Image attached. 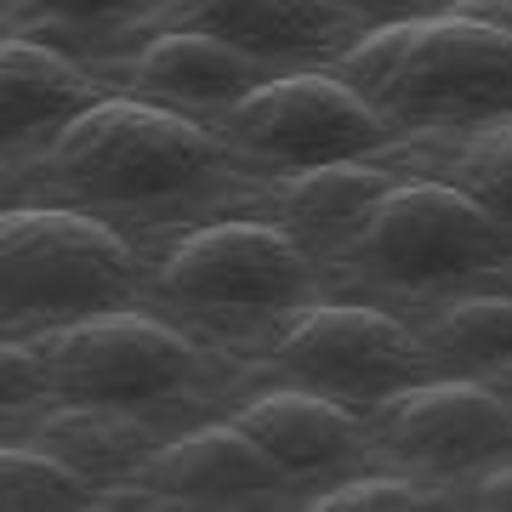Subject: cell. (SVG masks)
Wrapping results in <instances>:
<instances>
[{
  "instance_id": "1",
  "label": "cell",
  "mask_w": 512,
  "mask_h": 512,
  "mask_svg": "<svg viewBox=\"0 0 512 512\" xmlns=\"http://www.w3.org/2000/svg\"><path fill=\"white\" fill-rule=\"evenodd\" d=\"M256 171L183 109L109 92L40 148L6 160V205H74L97 217L222 211Z\"/></svg>"
},
{
  "instance_id": "2",
  "label": "cell",
  "mask_w": 512,
  "mask_h": 512,
  "mask_svg": "<svg viewBox=\"0 0 512 512\" xmlns=\"http://www.w3.org/2000/svg\"><path fill=\"white\" fill-rule=\"evenodd\" d=\"M319 268L325 296H365L404 313L444 291L512 274V228L433 171H399V183L353 222V234L319 256Z\"/></svg>"
},
{
  "instance_id": "3",
  "label": "cell",
  "mask_w": 512,
  "mask_h": 512,
  "mask_svg": "<svg viewBox=\"0 0 512 512\" xmlns=\"http://www.w3.org/2000/svg\"><path fill=\"white\" fill-rule=\"evenodd\" d=\"M330 69L399 137H450L512 120V29L473 12H433L370 29Z\"/></svg>"
},
{
  "instance_id": "4",
  "label": "cell",
  "mask_w": 512,
  "mask_h": 512,
  "mask_svg": "<svg viewBox=\"0 0 512 512\" xmlns=\"http://www.w3.org/2000/svg\"><path fill=\"white\" fill-rule=\"evenodd\" d=\"M154 308L194 319L222 348L251 353L291 308L325 296V268L262 211H205L148 262Z\"/></svg>"
},
{
  "instance_id": "5",
  "label": "cell",
  "mask_w": 512,
  "mask_h": 512,
  "mask_svg": "<svg viewBox=\"0 0 512 512\" xmlns=\"http://www.w3.org/2000/svg\"><path fill=\"white\" fill-rule=\"evenodd\" d=\"M40 365L52 376V399H86V404H120L177 427V410L188 404H234L239 393V353L171 325L165 308H109L92 319H69L29 336ZM183 433V427H177Z\"/></svg>"
},
{
  "instance_id": "6",
  "label": "cell",
  "mask_w": 512,
  "mask_h": 512,
  "mask_svg": "<svg viewBox=\"0 0 512 512\" xmlns=\"http://www.w3.org/2000/svg\"><path fill=\"white\" fill-rule=\"evenodd\" d=\"M148 256L109 217L74 205H6L0 217V330L40 336L109 308H143Z\"/></svg>"
},
{
  "instance_id": "7",
  "label": "cell",
  "mask_w": 512,
  "mask_h": 512,
  "mask_svg": "<svg viewBox=\"0 0 512 512\" xmlns=\"http://www.w3.org/2000/svg\"><path fill=\"white\" fill-rule=\"evenodd\" d=\"M245 359L262 382L313 387L353 410H376L404 387L439 376L416 325L399 308L365 302V296H313L285 313Z\"/></svg>"
},
{
  "instance_id": "8",
  "label": "cell",
  "mask_w": 512,
  "mask_h": 512,
  "mask_svg": "<svg viewBox=\"0 0 512 512\" xmlns=\"http://www.w3.org/2000/svg\"><path fill=\"white\" fill-rule=\"evenodd\" d=\"M205 126L251 165L256 177L279 171H308L330 160H365L404 143L382 114L353 92L336 69H285L262 80L239 103L217 109Z\"/></svg>"
},
{
  "instance_id": "9",
  "label": "cell",
  "mask_w": 512,
  "mask_h": 512,
  "mask_svg": "<svg viewBox=\"0 0 512 512\" xmlns=\"http://www.w3.org/2000/svg\"><path fill=\"white\" fill-rule=\"evenodd\" d=\"M365 421L370 456L444 490L495 456H512V393L484 376H427L365 410Z\"/></svg>"
},
{
  "instance_id": "10",
  "label": "cell",
  "mask_w": 512,
  "mask_h": 512,
  "mask_svg": "<svg viewBox=\"0 0 512 512\" xmlns=\"http://www.w3.org/2000/svg\"><path fill=\"white\" fill-rule=\"evenodd\" d=\"M148 29H194L268 69H330L359 40L336 0H165Z\"/></svg>"
},
{
  "instance_id": "11",
  "label": "cell",
  "mask_w": 512,
  "mask_h": 512,
  "mask_svg": "<svg viewBox=\"0 0 512 512\" xmlns=\"http://www.w3.org/2000/svg\"><path fill=\"white\" fill-rule=\"evenodd\" d=\"M97 74L126 97H148V103L183 109L194 120H211L217 109L239 103L245 92H256L262 80H274L285 69H268L222 40L194 35V29H148V35L103 52Z\"/></svg>"
},
{
  "instance_id": "12",
  "label": "cell",
  "mask_w": 512,
  "mask_h": 512,
  "mask_svg": "<svg viewBox=\"0 0 512 512\" xmlns=\"http://www.w3.org/2000/svg\"><path fill=\"white\" fill-rule=\"evenodd\" d=\"M222 416L234 427H245L296 484L353 473L370 456L365 410H353L342 399H325V393L296 387V382H262L256 376Z\"/></svg>"
},
{
  "instance_id": "13",
  "label": "cell",
  "mask_w": 512,
  "mask_h": 512,
  "mask_svg": "<svg viewBox=\"0 0 512 512\" xmlns=\"http://www.w3.org/2000/svg\"><path fill=\"white\" fill-rule=\"evenodd\" d=\"M143 478L171 495V507H262L296 490V478L228 416L171 433Z\"/></svg>"
},
{
  "instance_id": "14",
  "label": "cell",
  "mask_w": 512,
  "mask_h": 512,
  "mask_svg": "<svg viewBox=\"0 0 512 512\" xmlns=\"http://www.w3.org/2000/svg\"><path fill=\"white\" fill-rule=\"evenodd\" d=\"M97 97H109V80L97 74V63L63 52L52 40L6 35V46H0V143H6V160L57 137Z\"/></svg>"
},
{
  "instance_id": "15",
  "label": "cell",
  "mask_w": 512,
  "mask_h": 512,
  "mask_svg": "<svg viewBox=\"0 0 512 512\" xmlns=\"http://www.w3.org/2000/svg\"><path fill=\"white\" fill-rule=\"evenodd\" d=\"M177 427L143 416V410H120V404H86V399H46L40 410L6 421V439H29L40 450H52L86 473L92 484H114V478H143L165 439Z\"/></svg>"
},
{
  "instance_id": "16",
  "label": "cell",
  "mask_w": 512,
  "mask_h": 512,
  "mask_svg": "<svg viewBox=\"0 0 512 512\" xmlns=\"http://www.w3.org/2000/svg\"><path fill=\"white\" fill-rule=\"evenodd\" d=\"M404 165L387 154H365V160H330L308 165V171H279V177H256V211L285 222L313 256H325L330 245H342L353 234V222L399 183Z\"/></svg>"
},
{
  "instance_id": "17",
  "label": "cell",
  "mask_w": 512,
  "mask_h": 512,
  "mask_svg": "<svg viewBox=\"0 0 512 512\" xmlns=\"http://www.w3.org/2000/svg\"><path fill=\"white\" fill-rule=\"evenodd\" d=\"M404 319L416 325L439 376H484V382L512 376V285L501 279L444 291Z\"/></svg>"
},
{
  "instance_id": "18",
  "label": "cell",
  "mask_w": 512,
  "mask_h": 512,
  "mask_svg": "<svg viewBox=\"0 0 512 512\" xmlns=\"http://www.w3.org/2000/svg\"><path fill=\"white\" fill-rule=\"evenodd\" d=\"M393 165H421L444 183H456L461 194H473L495 222L512 228V120H490V126L473 131H450V137H404V143L387 148Z\"/></svg>"
},
{
  "instance_id": "19",
  "label": "cell",
  "mask_w": 512,
  "mask_h": 512,
  "mask_svg": "<svg viewBox=\"0 0 512 512\" xmlns=\"http://www.w3.org/2000/svg\"><path fill=\"white\" fill-rule=\"evenodd\" d=\"M165 0H0L6 35H35L52 40L63 52H114L131 35H143Z\"/></svg>"
},
{
  "instance_id": "20",
  "label": "cell",
  "mask_w": 512,
  "mask_h": 512,
  "mask_svg": "<svg viewBox=\"0 0 512 512\" xmlns=\"http://www.w3.org/2000/svg\"><path fill=\"white\" fill-rule=\"evenodd\" d=\"M92 501L97 484L74 473L63 456L29 439H6V450H0V507L6 512H74Z\"/></svg>"
},
{
  "instance_id": "21",
  "label": "cell",
  "mask_w": 512,
  "mask_h": 512,
  "mask_svg": "<svg viewBox=\"0 0 512 512\" xmlns=\"http://www.w3.org/2000/svg\"><path fill=\"white\" fill-rule=\"evenodd\" d=\"M308 512H416V507H456L444 484H427L416 473H348V478H330L325 490H308L302 501Z\"/></svg>"
},
{
  "instance_id": "22",
  "label": "cell",
  "mask_w": 512,
  "mask_h": 512,
  "mask_svg": "<svg viewBox=\"0 0 512 512\" xmlns=\"http://www.w3.org/2000/svg\"><path fill=\"white\" fill-rule=\"evenodd\" d=\"M52 399V376L40 365V353L29 336H6L0 342V404H6V421L23 416V410H40Z\"/></svg>"
},
{
  "instance_id": "23",
  "label": "cell",
  "mask_w": 512,
  "mask_h": 512,
  "mask_svg": "<svg viewBox=\"0 0 512 512\" xmlns=\"http://www.w3.org/2000/svg\"><path fill=\"white\" fill-rule=\"evenodd\" d=\"M450 501L467 512H512V456H495L490 467H478L467 473L450 490Z\"/></svg>"
},
{
  "instance_id": "24",
  "label": "cell",
  "mask_w": 512,
  "mask_h": 512,
  "mask_svg": "<svg viewBox=\"0 0 512 512\" xmlns=\"http://www.w3.org/2000/svg\"><path fill=\"white\" fill-rule=\"evenodd\" d=\"M353 23H359V35L370 29H387V23H416V18H433V12H456V0H336Z\"/></svg>"
},
{
  "instance_id": "25",
  "label": "cell",
  "mask_w": 512,
  "mask_h": 512,
  "mask_svg": "<svg viewBox=\"0 0 512 512\" xmlns=\"http://www.w3.org/2000/svg\"><path fill=\"white\" fill-rule=\"evenodd\" d=\"M461 12H473V18H490V23H507L512 29V0H456Z\"/></svg>"
},
{
  "instance_id": "26",
  "label": "cell",
  "mask_w": 512,
  "mask_h": 512,
  "mask_svg": "<svg viewBox=\"0 0 512 512\" xmlns=\"http://www.w3.org/2000/svg\"><path fill=\"white\" fill-rule=\"evenodd\" d=\"M507 382H512V376H507Z\"/></svg>"
}]
</instances>
